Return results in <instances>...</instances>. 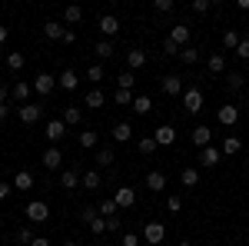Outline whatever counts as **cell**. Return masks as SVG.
<instances>
[{
	"mask_svg": "<svg viewBox=\"0 0 249 246\" xmlns=\"http://www.w3.org/2000/svg\"><path fill=\"white\" fill-rule=\"evenodd\" d=\"M23 213H27V220H30V223H47V220H50V207H47L43 200L27 203V209H23Z\"/></svg>",
	"mask_w": 249,
	"mask_h": 246,
	"instance_id": "1",
	"label": "cell"
},
{
	"mask_svg": "<svg viewBox=\"0 0 249 246\" xmlns=\"http://www.w3.org/2000/svg\"><path fill=\"white\" fill-rule=\"evenodd\" d=\"M183 110H186V114H199V110H203V94H199L196 87L183 90Z\"/></svg>",
	"mask_w": 249,
	"mask_h": 246,
	"instance_id": "2",
	"label": "cell"
},
{
	"mask_svg": "<svg viewBox=\"0 0 249 246\" xmlns=\"http://www.w3.org/2000/svg\"><path fill=\"white\" fill-rule=\"evenodd\" d=\"M17 116H20V123L34 127V123H37L40 116H43V107H40V103H23V107L17 110Z\"/></svg>",
	"mask_w": 249,
	"mask_h": 246,
	"instance_id": "3",
	"label": "cell"
},
{
	"mask_svg": "<svg viewBox=\"0 0 249 246\" xmlns=\"http://www.w3.org/2000/svg\"><path fill=\"white\" fill-rule=\"evenodd\" d=\"M153 140H156V147H173V143H176V127H173V123L156 127V130H153Z\"/></svg>",
	"mask_w": 249,
	"mask_h": 246,
	"instance_id": "4",
	"label": "cell"
},
{
	"mask_svg": "<svg viewBox=\"0 0 249 246\" xmlns=\"http://www.w3.org/2000/svg\"><path fill=\"white\" fill-rule=\"evenodd\" d=\"M160 90L166 96H183V76H176V74L163 76V80H160Z\"/></svg>",
	"mask_w": 249,
	"mask_h": 246,
	"instance_id": "5",
	"label": "cell"
},
{
	"mask_svg": "<svg viewBox=\"0 0 249 246\" xmlns=\"http://www.w3.org/2000/svg\"><path fill=\"white\" fill-rule=\"evenodd\" d=\"M34 90H37L40 96H50L53 90H57V76H53V74H37V80H34Z\"/></svg>",
	"mask_w": 249,
	"mask_h": 246,
	"instance_id": "6",
	"label": "cell"
},
{
	"mask_svg": "<svg viewBox=\"0 0 249 246\" xmlns=\"http://www.w3.org/2000/svg\"><path fill=\"white\" fill-rule=\"evenodd\" d=\"M190 37H193V30H190V23H176L170 30V40L183 50V47H190Z\"/></svg>",
	"mask_w": 249,
	"mask_h": 246,
	"instance_id": "7",
	"label": "cell"
},
{
	"mask_svg": "<svg viewBox=\"0 0 249 246\" xmlns=\"http://www.w3.org/2000/svg\"><path fill=\"white\" fill-rule=\"evenodd\" d=\"M100 34H103V40H113L116 34H120V20H116L113 14H103V17H100Z\"/></svg>",
	"mask_w": 249,
	"mask_h": 246,
	"instance_id": "8",
	"label": "cell"
},
{
	"mask_svg": "<svg viewBox=\"0 0 249 246\" xmlns=\"http://www.w3.org/2000/svg\"><path fill=\"white\" fill-rule=\"evenodd\" d=\"M113 203L120 209H130L136 203V189L133 187H116V196H113Z\"/></svg>",
	"mask_w": 249,
	"mask_h": 246,
	"instance_id": "9",
	"label": "cell"
},
{
	"mask_svg": "<svg viewBox=\"0 0 249 246\" xmlns=\"http://www.w3.org/2000/svg\"><path fill=\"white\" fill-rule=\"evenodd\" d=\"M163 236H166V227H163V223H146V227H143V240L150 246L163 243Z\"/></svg>",
	"mask_w": 249,
	"mask_h": 246,
	"instance_id": "10",
	"label": "cell"
},
{
	"mask_svg": "<svg viewBox=\"0 0 249 246\" xmlns=\"http://www.w3.org/2000/svg\"><path fill=\"white\" fill-rule=\"evenodd\" d=\"M63 133H67V123H63V120H50V123H47V130H43V136L57 147L60 140H63Z\"/></svg>",
	"mask_w": 249,
	"mask_h": 246,
	"instance_id": "11",
	"label": "cell"
},
{
	"mask_svg": "<svg viewBox=\"0 0 249 246\" xmlns=\"http://www.w3.org/2000/svg\"><path fill=\"white\" fill-rule=\"evenodd\" d=\"M43 167H47V170H60V167H63V150H60V147L43 150Z\"/></svg>",
	"mask_w": 249,
	"mask_h": 246,
	"instance_id": "12",
	"label": "cell"
},
{
	"mask_svg": "<svg viewBox=\"0 0 249 246\" xmlns=\"http://www.w3.org/2000/svg\"><path fill=\"white\" fill-rule=\"evenodd\" d=\"M10 94H14V100H17L20 107H23V103H30V94H34V83L20 80V83H14V90H10Z\"/></svg>",
	"mask_w": 249,
	"mask_h": 246,
	"instance_id": "13",
	"label": "cell"
},
{
	"mask_svg": "<svg viewBox=\"0 0 249 246\" xmlns=\"http://www.w3.org/2000/svg\"><path fill=\"white\" fill-rule=\"evenodd\" d=\"M190 140H193V147L206 150V147H210V140H213V130H210V127H196V130L190 133Z\"/></svg>",
	"mask_w": 249,
	"mask_h": 246,
	"instance_id": "14",
	"label": "cell"
},
{
	"mask_svg": "<svg viewBox=\"0 0 249 246\" xmlns=\"http://www.w3.org/2000/svg\"><path fill=\"white\" fill-rule=\"evenodd\" d=\"M216 120H219L223 127H236V120H239V110H236L232 103H226V107H219V114H216Z\"/></svg>",
	"mask_w": 249,
	"mask_h": 246,
	"instance_id": "15",
	"label": "cell"
},
{
	"mask_svg": "<svg viewBox=\"0 0 249 246\" xmlns=\"http://www.w3.org/2000/svg\"><path fill=\"white\" fill-rule=\"evenodd\" d=\"M146 189H150V193H163V189H166V176L160 170L146 173Z\"/></svg>",
	"mask_w": 249,
	"mask_h": 246,
	"instance_id": "16",
	"label": "cell"
},
{
	"mask_svg": "<svg viewBox=\"0 0 249 246\" xmlns=\"http://www.w3.org/2000/svg\"><path fill=\"white\" fill-rule=\"evenodd\" d=\"M219 156H223V150H216V147H206V150L199 153V167H206V170H210V167H216V163H219Z\"/></svg>",
	"mask_w": 249,
	"mask_h": 246,
	"instance_id": "17",
	"label": "cell"
},
{
	"mask_svg": "<svg viewBox=\"0 0 249 246\" xmlns=\"http://www.w3.org/2000/svg\"><path fill=\"white\" fill-rule=\"evenodd\" d=\"M179 183L190 187V189H196V187H199V170H196V167H186V170L179 173Z\"/></svg>",
	"mask_w": 249,
	"mask_h": 246,
	"instance_id": "18",
	"label": "cell"
},
{
	"mask_svg": "<svg viewBox=\"0 0 249 246\" xmlns=\"http://www.w3.org/2000/svg\"><path fill=\"white\" fill-rule=\"evenodd\" d=\"M43 34H47L50 40H63L67 30H63V23H60V20H47V23H43Z\"/></svg>",
	"mask_w": 249,
	"mask_h": 246,
	"instance_id": "19",
	"label": "cell"
},
{
	"mask_svg": "<svg viewBox=\"0 0 249 246\" xmlns=\"http://www.w3.org/2000/svg\"><path fill=\"white\" fill-rule=\"evenodd\" d=\"M77 83H80V76L73 74V70H63V74L57 76V87H63V90H77Z\"/></svg>",
	"mask_w": 249,
	"mask_h": 246,
	"instance_id": "20",
	"label": "cell"
},
{
	"mask_svg": "<svg viewBox=\"0 0 249 246\" xmlns=\"http://www.w3.org/2000/svg\"><path fill=\"white\" fill-rule=\"evenodd\" d=\"M113 140H116V143L133 140V127H130V123H113Z\"/></svg>",
	"mask_w": 249,
	"mask_h": 246,
	"instance_id": "21",
	"label": "cell"
},
{
	"mask_svg": "<svg viewBox=\"0 0 249 246\" xmlns=\"http://www.w3.org/2000/svg\"><path fill=\"white\" fill-rule=\"evenodd\" d=\"M150 110H153V100H150V96H146V94H143V96H133V114L146 116V114H150Z\"/></svg>",
	"mask_w": 249,
	"mask_h": 246,
	"instance_id": "22",
	"label": "cell"
},
{
	"mask_svg": "<svg viewBox=\"0 0 249 246\" xmlns=\"http://www.w3.org/2000/svg\"><path fill=\"white\" fill-rule=\"evenodd\" d=\"M206 67H210L213 74H226V54H210Z\"/></svg>",
	"mask_w": 249,
	"mask_h": 246,
	"instance_id": "23",
	"label": "cell"
},
{
	"mask_svg": "<svg viewBox=\"0 0 249 246\" xmlns=\"http://www.w3.org/2000/svg\"><path fill=\"white\" fill-rule=\"evenodd\" d=\"M126 67H130V70L146 67V54H143V50H130V54H126Z\"/></svg>",
	"mask_w": 249,
	"mask_h": 246,
	"instance_id": "24",
	"label": "cell"
},
{
	"mask_svg": "<svg viewBox=\"0 0 249 246\" xmlns=\"http://www.w3.org/2000/svg\"><path fill=\"white\" fill-rule=\"evenodd\" d=\"M30 187H34V176H30L27 170H20L17 176H14V189H20V193H27Z\"/></svg>",
	"mask_w": 249,
	"mask_h": 246,
	"instance_id": "25",
	"label": "cell"
},
{
	"mask_svg": "<svg viewBox=\"0 0 249 246\" xmlns=\"http://www.w3.org/2000/svg\"><path fill=\"white\" fill-rule=\"evenodd\" d=\"M60 187H63V189H77V187H80V173H77V170H63V176H60Z\"/></svg>",
	"mask_w": 249,
	"mask_h": 246,
	"instance_id": "26",
	"label": "cell"
},
{
	"mask_svg": "<svg viewBox=\"0 0 249 246\" xmlns=\"http://www.w3.org/2000/svg\"><path fill=\"white\" fill-rule=\"evenodd\" d=\"M96 57H100V60H110V57H116L113 40H100V43H96Z\"/></svg>",
	"mask_w": 249,
	"mask_h": 246,
	"instance_id": "27",
	"label": "cell"
},
{
	"mask_svg": "<svg viewBox=\"0 0 249 246\" xmlns=\"http://www.w3.org/2000/svg\"><path fill=\"white\" fill-rule=\"evenodd\" d=\"M80 120H83L80 107H63V123H67V127H77Z\"/></svg>",
	"mask_w": 249,
	"mask_h": 246,
	"instance_id": "28",
	"label": "cell"
},
{
	"mask_svg": "<svg viewBox=\"0 0 249 246\" xmlns=\"http://www.w3.org/2000/svg\"><path fill=\"white\" fill-rule=\"evenodd\" d=\"M239 150H243V140H239V136H226V140H223V153H226V156H236Z\"/></svg>",
	"mask_w": 249,
	"mask_h": 246,
	"instance_id": "29",
	"label": "cell"
},
{
	"mask_svg": "<svg viewBox=\"0 0 249 246\" xmlns=\"http://www.w3.org/2000/svg\"><path fill=\"white\" fill-rule=\"evenodd\" d=\"M103 103H107V96L100 94V90H87V107H90V110H100V107H103Z\"/></svg>",
	"mask_w": 249,
	"mask_h": 246,
	"instance_id": "30",
	"label": "cell"
},
{
	"mask_svg": "<svg viewBox=\"0 0 249 246\" xmlns=\"http://www.w3.org/2000/svg\"><path fill=\"white\" fill-rule=\"evenodd\" d=\"M226 87H230V90H243V87H246V76L230 70V74H226Z\"/></svg>",
	"mask_w": 249,
	"mask_h": 246,
	"instance_id": "31",
	"label": "cell"
},
{
	"mask_svg": "<svg viewBox=\"0 0 249 246\" xmlns=\"http://www.w3.org/2000/svg\"><path fill=\"white\" fill-rule=\"evenodd\" d=\"M100 183H103V176H100V170H87V173H83V187L100 189Z\"/></svg>",
	"mask_w": 249,
	"mask_h": 246,
	"instance_id": "32",
	"label": "cell"
},
{
	"mask_svg": "<svg viewBox=\"0 0 249 246\" xmlns=\"http://www.w3.org/2000/svg\"><path fill=\"white\" fill-rule=\"evenodd\" d=\"M136 150L143 153V156H153V153H156V140H153V136H143V140L136 143Z\"/></svg>",
	"mask_w": 249,
	"mask_h": 246,
	"instance_id": "33",
	"label": "cell"
},
{
	"mask_svg": "<svg viewBox=\"0 0 249 246\" xmlns=\"http://www.w3.org/2000/svg\"><path fill=\"white\" fill-rule=\"evenodd\" d=\"M23 63H27V60H23V54H7V70L20 74V70H23Z\"/></svg>",
	"mask_w": 249,
	"mask_h": 246,
	"instance_id": "34",
	"label": "cell"
},
{
	"mask_svg": "<svg viewBox=\"0 0 249 246\" xmlns=\"http://www.w3.org/2000/svg\"><path fill=\"white\" fill-rule=\"evenodd\" d=\"M133 83H136L133 70H126V74H120V76H116V90H130Z\"/></svg>",
	"mask_w": 249,
	"mask_h": 246,
	"instance_id": "35",
	"label": "cell"
},
{
	"mask_svg": "<svg viewBox=\"0 0 249 246\" xmlns=\"http://www.w3.org/2000/svg\"><path fill=\"white\" fill-rule=\"evenodd\" d=\"M96 163H100V167H113V163H116L113 150H110V147H103V150L96 153Z\"/></svg>",
	"mask_w": 249,
	"mask_h": 246,
	"instance_id": "36",
	"label": "cell"
},
{
	"mask_svg": "<svg viewBox=\"0 0 249 246\" xmlns=\"http://www.w3.org/2000/svg\"><path fill=\"white\" fill-rule=\"evenodd\" d=\"M116 203L113 200H103V203H100V216H103V220H110V216H120V213H116Z\"/></svg>",
	"mask_w": 249,
	"mask_h": 246,
	"instance_id": "37",
	"label": "cell"
},
{
	"mask_svg": "<svg viewBox=\"0 0 249 246\" xmlns=\"http://www.w3.org/2000/svg\"><path fill=\"white\" fill-rule=\"evenodd\" d=\"M239 34H236V30H226V34H223V47H226V50H236V47H239Z\"/></svg>",
	"mask_w": 249,
	"mask_h": 246,
	"instance_id": "38",
	"label": "cell"
},
{
	"mask_svg": "<svg viewBox=\"0 0 249 246\" xmlns=\"http://www.w3.org/2000/svg\"><path fill=\"white\" fill-rule=\"evenodd\" d=\"M179 60H183L186 67H193V63L199 60V54H196V47H183V50H179Z\"/></svg>",
	"mask_w": 249,
	"mask_h": 246,
	"instance_id": "39",
	"label": "cell"
},
{
	"mask_svg": "<svg viewBox=\"0 0 249 246\" xmlns=\"http://www.w3.org/2000/svg\"><path fill=\"white\" fill-rule=\"evenodd\" d=\"M113 100H116V107H133V94L130 90H116Z\"/></svg>",
	"mask_w": 249,
	"mask_h": 246,
	"instance_id": "40",
	"label": "cell"
},
{
	"mask_svg": "<svg viewBox=\"0 0 249 246\" xmlns=\"http://www.w3.org/2000/svg\"><path fill=\"white\" fill-rule=\"evenodd\" d=\"M34 240H37V236H34V229H30V227L17 229V243H20V246H30V243H34Z\"/></svg>",
	"mask_w": 249,
	"mask_h": 246,
	"instance_id": "41",
	"label": "cell"
},
{
	"mask_svg": "<svg viewBox=\"0 0 249 246\" xmlns=\"http://www.w3.org/2000/svg\"><path fill=\"white\" fill-rule=\"evenodd\" d=\"M63 20H67V23H80V20H83V10H80V7H67V10H63Z\"/></svg>",
	"mask_w": 249,
	"mask_h": 246,
	"instance_id": "42",
	"label": "cell"
},
{
	"mask_svg": "<svg viewBox=\"0 0 249 246\" xmlns=\"http://www.w3.org/2000/svg\"><path fill=\"white\" fill-rule=\"evenodd\" d=\"M87 80H90V83H100V80H103V67H100V63H90V67H87Z\"/></svg>",
	"mask_w": 249,
	"mask_h": 246,
	"instance_id": "43",
	"label": "cell"
},
{
	"mask_svg": "<svg viewBox=\"0 0 249 246\" xmlns=\"http://www.w3.org/2000/svg\"><path fill=\"white\" fill-rule=\"evenodd\" d=\"M80 147H83V150H93V147H96V133L93 130L80 133Z\"/></svg>",
	"mask_w": 249,
	"mask_h": 246,
	"instance_id": "44",
	"label": "cell"
},
{
	"mask_svg": "<svg viewBox=\"0 0 249 246\" xmlns=\"http://www.w3.org/2000/svg\"><path fill=\"white\" fill-rule=\"evenodd\" d=\"M90 233H93V236H103V233H107V220H103V216L90 220Z\"/></svg>",
	"mask_w": 249,
	"mask_h": 246,
	"instance_id": "45",
	"label": "cell"
},
{
	"mask_svg": "<svg viewBox=\"0 0 249 246\" xmlns=\"http://www.w3.org/2000/svg\"><path fill=\"white\" fill-rule=\"evenodd\" d=\"M190 7H193V14H210V10H213V0H193Z\"/></svg>",
	"mask_w": 249,
	"mask_h": 246,
	"instance_id": "46",
	"label": "cell"
},
{
	"mask_svg": "<svg viewBox=\"0 0 249 246\" xmlns=\"http://www.w3.org/2000/svg\"><path fill=\"white\" fill-rule=\"evenodd\" d=\"M173 7H176L173 0H156V3H153V10H156V14H173Z\"/></svg>",
	"mask_w": 249,
	"mask_h": 246,
	"instance_id": "47",
	"label": "cell"
},
{
	"mask_svg": "<svg viewBox=\"0 0 249 246\" xmlns=\"http://www.w3.org/2000/svg\"><path fill=\"white\" fill-rule=\"evenodd\" d=\"M100 216V207H83V223L90 227V220H96Z\"/></svg>",
	"mask_w": 249,
	"mask_h": 246,
	"instance_id": "48",
	"label": "cell"
},
{
	"mask_svg": "<svg viewBox=\"0 0 249 246\" xmlns=\"http://www.w3.org/2000/svg\"><path fill=\"white\" fill-rule=\"evenodd\" d=\"M166 209H170V213H179V209H183V200H179V196L173 193L170 200H166Z\"/></svg>",
	"mask_w": 249,
	"mask_h": 246,
	"instance_id": "49",
	"label": "cell"
},
{
	"mask_svg": "<svg viewBox=\"0 0 249 246\" xmlns=\"http://www.w3.org/2000/svg\"><path fill=\"white\" fill-rule=\"evenodd\" d=\"M120 229H123V220L120 216H110L107 220V233H120Z\"/></svg>",
	"mask_w": 249,
	"mask_h": 246,
	"instance_id": "50",
	"label": "cell"
},
{
	"mask_svg": "<svg viewBox=\"0 0 249 246\" xmlns=\"http://www.w3.org/2000/svg\"><path fill=\"white\" fill-rule=\"evenodd\" d=\"M120 246H140V236L136 233H123L120 236Z\"/></svg>",
	"mask_w": 249,
	"mask_h": 246,
	"instance_id": "51",
	"label": "cell"
},
{
	"mask_svg": "<svg viewBox=\"0 0 249 246\" xmlns=\"http://www.w3.org/2000/svg\"><path fill=\"white\" fill-rule=\"evenodd\" d=\"M236 54L243 60H249V40H239V47H236Z\"/></svg>",
	"mask_w": 249,
	"mask_h": 246,
	"instance_id": "52",
	"label": "cell"
},
{
	"mask_svg": "<svg viewBox=\"0 0 249 246\" xmlns=\"http://www.w3.org/2000/svg\"><path fill=\"white\" fill-rule=\"evenodd\" d=\"M163 47H166V54H170V57H179V47H176L170 37H166V43H163Z\"/></svg>",
	"mask_w": 249,
	"mask_h": 246,
	"instance_id": "53",
	"label": "cell"
},
{
	"mask_svg": "<svg viewBox=\"0 0 249 246\" xmlns=\"http://www.w3.org/2000/svg\"><path fill=\"white\" fill-rule=\"evenodd\" d=\"M7 196H10V183H3V180H0V200H7Z\"/></svg>",
	"mask_w": 249,
	"mask_h": 246,
	"instance_id": "54",
	"label": "cell"
},
{
	"mask_svg": "<svg viewBox=\"0 0 249 246\" xmlns=\"http://www.w3.org/2000/svg\"><path fill=\"white\" fill-rule=\"evenodd\" d=\"M7 96H10V90H7V83H0V103H7Z\"/></svg>",
	"mask_w": 249,
	"mask_h": 246,
	"instance_id": "55",
	"label": "cell"
},
{
	"mask_svg": "<svg viewBox=\"0 0 249 246\" xmlns=\"http://www.w3.org/2000/svg\"><path fill=\"white\" fill-rule=\"evenodd\" d=\"M7 116H10V107H7V103H0V123H3Z\"/></svg>",
	"mask_w": 249,
	"mask_h": 246,
	"instance_id": "56",
	"label": "cell"
},
{
	"mask_svg": "<svg viewBox=\"0 0 249 246\" xmlns=\"http://www.w3.org/2000/svg\"><path fill=\"white\" fill-rule=\"evenodd\" d=\"M30 246H50V240H47V236H37V240H34Z\"/></svg>",
	"mask_w": 249,
	"mask_h": 246,
	"instance_id": "57",
	"label": "cell"
},
{
	"mask_svg": "<svg viewBox=\"0 0 249 246\" xmlns=\"http://www.w3.org/2000/svg\"><path fill=\"white\" fill-rule=\"evenodd\" d=\"M10 37V30H7V27H3V23H0V43H3V40Z\"/></svg>",
	"mask_w": 249,
	"mask_h": 246,
	"instance_id": "58",
	"label": "cell"
},
{
	"mask_svg": "<svg viewBox=\"0 0 249 246\" xmlns=\"http://www.w3.org/2000/svg\"><path fill=\"white\" fill-rule=\"evenodd\" d=\"M236 7H239V10H249V0H236Z\"/></svg>",
	"mask_w": 249,
	"mask_h": 246,
	"instance_id": "59",
	"label": "cell"
},
{
	"mask_svg": "<svg viewBox=\"0 0 249 246\" xmlns=\"http://www.w3.org/2000/svg\"><path fill=\"white\" fill-rule=\"evenodd\" d=\"M176 246H193V243H186V240H183V243H176Z\"/></svg>",
	"mask_w": 249,
	"mask_h": 246,
	"instance_id": "60",
	"label": "cell"
},
{
	"mask_svg": "<svg viewBox=\"0 0 249 246\" xmlns=\"http://www.w3.org/2000/svg\"><path fill=\"white\" fill-rule=\"evenodd\" d=\"M0 229H3V216H0Z\"/></svg>",
	"mask_w": 249,
	"mask_h": 246,
	"instance_id": "61",
	"label": "cell"
},
{
	"mask_svg": "<svg viewBox=\"0 0 249 246\" xmlns=\"http://www.w3.org/2000/svg\"><path fill=\"white\" fill-rule=\"evenodd\" d=\"M63 246H77V243H63Z\"/></svg>",
	"mask_w": 249,
	"mask_h": 246,
	"instance_id": "62",
	"label": "cell"
}]
</instances>
